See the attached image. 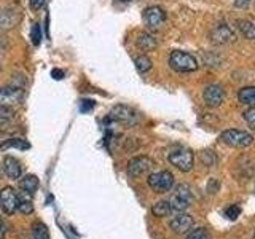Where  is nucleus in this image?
Segmentation results:
<instances>
[{
	"instance_id": "nucleus-1",
	"label": "nucleus",
	"mask_w": 255,
	"mask_h": 239,
	"mask_svg": "<svg viewBox=\"0 0 255 239\" xmlns=\"http://www.w3.org/2000/svg\"><path fill=\"white\" fill-rule=\"evenodd\" d=\"M107 120H110V121L122 123L125 126H134L135 123L139 121V114L129 106H125V104H117V106L110 110Z\"/></svg>"
},
{
	"instance_id": "nucleus-2",
	"label": "nucleus",
	"mask_w": 255,
	"mask_h": 239,
	"mask_svg": "<svg viewBox=\"0 0 255 239\" xmlns=\"http://www.w3.org/2000/svg\"><path fill=\"white\" fill-rule=\"evenodd\" d=\"M169 66L175 72H185L187 74V72H195L198 69V62L190 53L175 50L169 56Z\"/></svg>"
},
{
	"instance_id": "nucleus-3",
	"label": "nucleus",
	"mask_w": 255,
	"mask_h": 239,
	"mask_svg": "<svg viewBox=\"0 0 255 239\" xmlns=\"http://www.w3.org/2000/svg\"><path fill=\"white\" fill-rule=\"evenodd\" d=\"M193 151L188 148H175L169 153V163L182 172H188L193 169Z\"/></svg>"
},
{
	"instance_id": "nucleus-4",
	"label": "nucleus",
	"mask_w": 255,
	"mask_h": 239,
	"mask_svg": "<svg viewBox=\"0 0 255 239\" xmlns=\"http://www.w3.org/2000/svg\"><path fill=\"white\" fill-rule=\"evenodd\" d=\"M220 139L227 143L230 147H235V148H244V147H249L251 143L254 142L252 134L246 132V131H238V129H228V131H223Z\"/></svg>"
},
{
	"instance_id": "nucleus-5",
	"label": "nucleus",
	"mask_w": 255,
	"mask_h": 239,
	"mask_svg": "<svg viewBox=\"0 0 255 239\" xmlns=\"http://www.w3.org/2000/svg\"><path fill=\"white\" fill-rule=\"evenodd\" d=\"M148 185L156 193H166L174 187V175L169 171H159L148 175Z\"/></svg>"
},
{
	"instance_id": "nucleus-6",
	"label": "nucleus",
	"mask_w": 255,
	"mask_h": 239,
	"mask_svg": "<svg viewBox=\"0 0 255 239\" xmlns=\"http://www.w3.org/2000/svg\"><path fill=\"white\" fill-rule=\"evenodd\" d=\"M153 159L148 158V156H135L132 158L129 163H128V175L129 177H134V179H137L140 177V175L143 174H147L148 171L153 169Z\"/></svg>"
},
{
	"instance_id": "nucleus-7",
	"label": "nucleus",
	"mask_w": 255,
	"mask_h": 239,
	"mask_svg": "<svg viewBox=\"0 0 255 239\" xmlns=\"http://www.w3.org/2000/svg\"><path fill=\"white\" fill-rule=\"evenodd\" d=\"M22 21V13L14 6L0 8V29L10 30L14 29Z\"/></svg>"
},
{
	"instance_id": "nucleus-8",
	"label": "nucleus",
	"mask_w": 255,
	"mask_h": 239,
	"mask_svg": "<svg viewBox=\"0 0 255 239\" xmlns=\"http://www.w3.org/2000/svg\"><path fill=\"white\" fill-rule=\"evenodd\" d=\"M24 98V90L21 86H3L0 88V106L13 107Z\"/></svg>"
},
{
	"instance_id": "nucleus-9",
	"label": "nucleus",
	"mask_w": 255,
	"mask_h": 239,
	"mask_svg": "<svg viewBox=\"0 0 255 239\" xmlns=\"http://www.w3.org/2000/svg\"><path fill=\"white\" fill-rule=\"evenodd\" d=\"M203 98H204V104L207 107H219L222 106L223 99H225V91H223V88L217 83H212L209 86H206V90L203 93Z\"/></svg>"
},
{
	"instance_id": "nucleus-10",
	"label": "nucleus",
	"mask_w": 255,
	"mask_h": 239,
	"mask_svg": "<svg viewBox=\"0 0 255 239\" xmlns=\"http://www.w3.org/2000/svg\"><path fill=\"white\" fill-rule=\"evenodd\" d=\"M211 40L215 45H228L235 42L236 35L227 24H217V26L211 30Z\"/></svg>"
},
{
	"instance_id": "nucleus-11",
	"label": "nucleus",
	"mask_w": 255,
	"mask_h": 239,
	"mask_svg": "<svg viewBox=\"0 0 255 239\" xmlns=\"http://www.w3.org/2000/svg\"><path fill=\"white\" fill-rule=\"evenodd\" d=\"M0 207L8 215L18 211V193L11 187H6L0 191Z\"/></svg>"
},
{
	"instance_id": "nucleus-12",
	"label": "nucleus",
	"mask_w": 255,
	"mask_h": 239,
	"mask_svg": "<svg viewBox=\"0 0 255 239\" xmlns=\"http://www.w3.org/2000/svg\"><path fill=\"white\" fill-rule=\"evenodd\" d=\"M142 18H143V22H145L148 27L158 29L166 21V13H164L163 8H159V6H148L143 10Z\"/></svg>"
},
{
	"instance_id": "nucleus-13",
	"label": "nucleus",
	"mask_w": 255,
	"mask_h": 239,
	"mask_svg": "<svg viewBox=\"0 0 255 239\" xmlns=\"http://www.w3.org/2000/svg\"><path fill=\"white\" fill-rule=\"evenodd\" d=\"M193 217L188 214H183V212H179L175 217L169 222V228L174 231V233L177 235H183V233H188L193 227Z\"/></svg>"
},
{
	"instance_id": "nucleus-14",
	"label": "nucleus",
	"mask_w": 255,
	"mask_h": 239,
	"mask_svg": "<svg viewBox=\"0 0 255 239\" xmlns=\"http://www.w3.org/2000/svg\"><path fill=\"white\" fill-rule=\"evenodd\" d=\"M3 172L13 180H18L22 174V166L14 156H5L3 158Z\"/></svg>"
},
{
	"instance_id": "nucleus-15",
	"label": "nucleus",
	"mask_w": 255,
	"mask_h": 239,
	"mask_svg": "<svg viewBox=\"0 0 255 239\" xmlns=\"http://www.w3.org/2000/svg\"><path fill=\"white\" fill-rule=\"evenodd\" d=\"M238 101L244 106H255V86H246L238 93Z\"/></svg>"
},
{
	"instance_id": "nucleus-16",
	"label": "nucleus",
	"mask_w": 255,
	"mask_h": 239,
	"mask_svg": "<svg viewBox=\"0 0 255 239\" xmlns=\"http://www.w3.org/2000/svg\"><path fill=\"white\" fill-rule=\"evenodd\" d=\"M137 45L143 51H151V50H155V48L158 46V42H156V38L153 35L147 34V32H142V34L139 35V38H137Z\"/></svg>"
},
{
	"instance_id": "nucleus-17",
	"label": "nucleus",
	"mask_w": 255,
	"mask_h": 239,
	"mask_svg": "<svg viewBox=\"0 0 255 239\" xmlns=\"http://www.w3.org/2000/svg\"><path fill=\"white\" fill-rule=\"evenodd\" d=\"M38 185H40V182H38L37 175L29 174V175H26V177L21 179V188L29 195H34L35 191L38 190Z\"/></svg>"
},
{
	"instance_id": "nucleus-18",
	"label": "nucleus",
	"mask_w": 255,
	"mask_h": 239,
	"mask_svg": "<svg viewBox=\"0 0 255 239\" xmlns=\"http://www.w3.org/2000/svg\"><path fill=\"white\" fill-rule=\"evenodd\" d=\"M236 26H238L239 32H241L244 38L255 40V24H252L251 21H246V19H238Z\"/></svg>"
},
{
	"instance_id": "nucleus-19",
	"label": "nucleus",
	"mask_w": 255,
	"mask_h": 239,
	"mask_svg": "<svg viewBox=\"0 0 255 239\" xmlns=\"http://www.w3.org/2000/svg\"><path fill=\"white\" fill-rule=\"evenodd\" d=\"M24 193H26V191H24ZM26 195H18V211L22 214H32L34 212V201Z\"/></svg>"
},
{
	"instance_id": "nucleus-20",
	"label": "nucleus",
	"mask_w": 255,
	"mask_h": 239,
	"mask_svg": "<svg viewBox=\"0 0 255 239\" xmlns=\"http://www.w3.org/2000/svg\"><path fill=\"white\" fill-rule=\"evenodd\" d=\"M151 212H153L155 217H167V215L172 212V209H171L169 201H158L151 207Z\"/></svg>"
},
{
	"instance_id": "nucleus-21",
	"label": "nucleus",
	"mask_w": 255,
	"mask_h": 239,
	"mask_svg": "<svg viewBox=\"0 0 255 239\" xmlns=\"http://www.w3.org/2000/svg\"><path fill=\"white\" fill-rule=\"evenodd\" d=\"M169 204H171V209L175 211V212H183L190 206V201L185 198H182L179 195H174L171 199H169Z\"/></svg>"
},
{
	"instance_id": "nucleus-22",
	"label": "nucleus",
	"mask_w": 255,
	"mask_h": 239,
	"mask_svg": "<svg viewBox=\"0 0 255 239\" xmlns=\"http://www.w3.org/2000/svg\"><path fill=\"white\" fill-rule=\"evenodd\" d=\"M11 147L19 148V150H27V148H30L29 142H27V140H24V139H8V140H5V142L0 143V150H3V148H11Z\"/></svg>"
},
{
	"instance_id": "nucleus-23",
	"label": "nucleus",
	"mask_w": 255,
	"mask_h": 239,
	"mask_svg": "<svg viewBox=\"0 0 255 239\" xmlns=\"http://www.w3.org/2000/svg\"><path fill=\"white\" fill-rule=\"evenodd\" d=\"M32 239H50L48 227L40 222L34 223V225H32Z\"/></svg>"
},
{
	"instance_id": "nucleus-24",
	"label": "nucleus",
	"mask_w": 255,
	"mask_h": 239,
	"mask_svg": "<svg viewBox=\"0 0 255 239\" xmlns=\"http://www.w3.org/2000/svg\"><path fill=\"white\" fill-rule=\"evenodd\" d=\"M151 67H153V62H151L148 56H139V58H135V69L140 74H147L148 70H151Z\"/></svg>"
},
{
	"instance_id": "nucleus-25",
	"label": "nucleus",
	"mask_w": 255,
	"mask_h": 239,
	"mask_svg": "<svg viewBox=\"0 0 255 239\" xmlns=\"http://www.w3.org/2000/svg\"><path fill=\"white\" fill-rule=\"evenodd\" d=\"M187 239H211V235L206 228L201 227V228L190 230L188 235H187Z\"/></svg>"
},
{
	"instance_id": "nucleus-26",
	"label": "nucleus",
	"mask_w": 255,
	"mask_h": 239,
	"mask_svg": "<svg viewBox=\"0 0 255 239\" xmlns=\"http://www.w3.org/2000/svg\"><path fill=\"white\" fill-rule=\"evenodd\" d=\"M16 117V112L13 107L8 106H0V121H13Z\"/></svg>"
},
{
	"instance_id": "nucleus-27",
	"label": "nucleus",
	"mask_w": 255,
	"mask_h": 239,
	"mask_svg": "<svg viewBox=\"0 0 255 239\" xmlns=\"http://www.w3.org/2000/svg\"><path fill=\"white\" fill-rule=\"evenodd\" d=\"M30 42L35 46H38L40 42H42V29H40L38 24H34L30 29Z\"/></svg>"
},
{
	"instance_id": "nucleus-28",
	"label": "nucleus",
	"mask_w": 255,
	"mask_h": 239,
	"mask_svg": "<svg viewBox=\"0 0 255 239\" xmlns=\"http://www.w3.org/2000/svg\"><path fill=\"white\" fill-rule=\"evenodd\" d=\"M239 214H241V207L233 204V206H228L225 211H223V215H225L227 219L230 220H236L239 217Z\"/></svg>"
},
{
	"instance_id": "nucleus-29",
	"label": "nucleus",
	"mask_w": 255,
	"mask_h": 239,
	"mask_svg": "<svg viewBox=\"0 0 255 239\" xmlns=\"http://www.w3.org/2000/svg\"><path fill=\"white\" fill-rule=\"evenodd\" d=\"M175 195H179L182 198L188 199L190 203H191V199H193V195H191V188L188 185H179L177 188H175Z\"/></svg>"
},
{
	"instance_id": "nucleus-30",
	"label": "nucleus",
	"mask_w": 255,
	"mask_h": 239,
	"mask_svg": "<svg viewBox=\"0 0 255 239\" xmlns=\"http://www.w3.org/2000/svg\"><path fill=\"white\" fill-rule=\"evenodd\" d=\"M243 115H244L246 123L249 124V126L252 127V129H255V106L251 107V109H247Z\"/></svg>"
},
{
	"instance_id": "nucleus-31",
	"label": "nucleus",
	"mask_w": 255,
	"mask_h": 239,
	"mask_svg": "<svg viewBox=\"0 0 255 239\" xmlns=\"http://www.w3.org/2000/svg\"><path fill=\"white\" fill-rule=\"evenodd\" d=\"M93 107H94V101L85 99V101H82V107H80V110H82V112H90Z\"/></svg>"
},
{
	"instance_id": "nucleus-32",
	"label": "nucleus",
	"mask_w": 255,
	"mask_h": 239,
	"mask_svg": "<svg viewBox=\"0 0 255 239\" xmlns=\"http://www.w3.org/2000/svg\"><path fill=\"white\" fill-rule=\"evenodd\" d=\"M45 2H46V0H29L30 8H32V10H35V11H38L40 8L45 5Z\"/></svg>"
},
{
	"instance_id": "nucleus-33",
	"label": "nucleus",
	"mask_w": 255,
	"mask_h": 239,
	"mask_svg": "<svg viewBox=\"0 0 255 239\" xmlns=\"http://www.w3.org/2000/svg\"><path fill=\"white\" fill-rule=\"evenodd\" d=\"M51 77H53L54 80H62V78H64V72H62V70H59V69H53Z\"/></svg>"
},
{
	"instance_id": "nucleus-34",
	"label": "nucleus",
	"mask_w": 255,
	"mask_h": 239,
	"mask_svg": "<svg viewBox=\"0 0 255 239\" xmlns=\"http://www.w3.org/2000/svg\"><path fill=\"white\" fill-rule=\"evenodd\" d=\"M5 233H6V225L2 220H0V239L5 238Z\"/></svg>"
},
{
	"instance_id": "nucleus-35",
	"label": "nucleus",
	"mask_w": 255,
	"mask_h": 239,
	"mask_svg": "<svg viewBox=\"0 0 255 239\" xmlns=\"http://www.w3.org/2000/svg\"><path fill=\"white\" fill-rule=\"evenodd\" d=\"M122 2H129V0H122Z\"/></svg>"
},
{
	"instance_id": "nucleus-36",
	"label": "nucleus",
	"mask_w": 255,
	"mask_h": 239,
	"mask_svg": "<svg viewBox=\"0 0 255 239\" xmlns=\"http://www.w3.org/2000/svg\"><path fill=\"white\" fill-rule=\"evenodd\" d=\"M252 239H255V233H254V238H252Z\"/></svg>"
}]
</instances>
